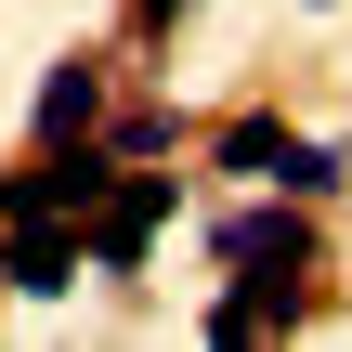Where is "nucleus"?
<instances>
[{
    "instance_id": "obj_1",
    "label": "nucleus",
    "mask_w": 352,
    "mask_h": 352,
    "mask_svg": "<svg viewBox=\"0 0 352 352\" xmlns=\"http://www.w3.org/2000/svg\"><path fill=\"white\" fill-rule=\"evenodd\" d=\"M183 209V183L170 170H131V183H104V209H91V274H144V248H157V222Z\"/></svg>"
},
{
    "instance_id": "obj_2",
    "label": "nucleus",
    "mask_w": 352,
    "mask_h": 352,
    "mask_svg": "<svg viewBox=\"0 0 352 352\" xmlns=\"http://www.w3.org/2000/svg\"><path fill=\"white\" fill-rule=\"evenodd\" d=\"M104 183H118L104 157H65V144H52V157H26V170L0 183V222H91Z\"/></svg>"
},
{
    "instance_id": "obj_3",
    "label": "nucleus",
    "mask_w": 352,
    "mask_h": 352,
    "mask_svg": "<svg viewBox=\"0 0 352 352\" xmlns=\"http://www.w3.org/2000/svg\"><path fill=\"white\" fill-rule=\"evenodd\" d=\"M222 261H235V274H300L314 235H300L287 209H235V222H222Z\"/></svg>"
},
{
    "instance_id": "obj_4",
    "label": "nucleus",
    "mask_w": 352,
    "mask_h": 352,
    "mask_svg": "<svg viewBox=\"0 0 352 352\" xmlns=\"http://www.w3.org/2000/svg\"><path fill=\"white\" fill-rule=\"evenodd\" d=\"M0 274H13L26 300H65V287H78V222H26V235L0 248Z\"/></svg>"
},
{
    "instance_id": "obj_5",
    "label": "nucleus",
    "mask_w": 352,
    "mask_h": 352,
    "mask_svg": "<svg viewBox=\"0 0 352 352\" xmlns=\"http://www.w3.org/2000/svg\"><path fill=\"white\" fill-rule=\"evenodd\" d=\"M104 118V65H52V91H39V144H65V131H91Z\"/></svg>"
},
{
    "instance_id": "obj_6",
    "label": "nucleus",
    "mask_w": 352,
    "mask_h": 352,
    "mask_svg": "<svg viewBox=\"0 0 352 352\" xmlns=\"http://www.w3.org/2000/svg\"><path fill=\"white\" fill-rule=\"evenodd\" d=\"M222 170L274 183V170H287V131H274V118H235V131H222Z\"/></svg>"
},
{
    "instance_id": "obj_7",
    "label": "nucleus",
    "mask_w": 352,
    "mask_h": 352,
    "mask_svg": "<svg viewBox=\"0 0 352 352\" xmlns=\"http://www.w3.org/2000/svg\"><path fill=\"white\" fill-rule=\"evenodd\" d=\"M274 183H287V196H327V183H340V144H287V170H274Z\"/></svg>"
},
{
    "instance_id": "obj_8",
    "label": "nucleus",
    "mask_w": 352,
    "mask_h": 352,
    "mask_svg": "<svg viewBox=\"0 0 352 352\" xmlns=\"http://www.w3.org/2000/svg\"><path fill=\"white\" fill-rule=\"evenodd\" d=\"M144 13H183V0H144Z\"/></svg>"
}]
</instances>
